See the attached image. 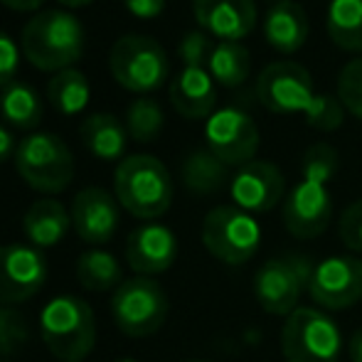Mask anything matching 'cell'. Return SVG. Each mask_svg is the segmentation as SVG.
Wrapping results in <instances>:
<instances>
[{"label":"cell","mask_w":362,"mask_h":362,"mask_svg":"<svg viewBox=\"0 0 362 362\" xmlns=\"http://www.w3.org/2000/svg\"><path fill=\"white\" fill-rule=\"evenodd\" d=\"M47 101L62 116H76L86 111L91 101V86L86 74L76 67L57 72L47 81Z\"/></svg>","instance_id":"obj_26"},{"label":"cell","mask_w":362,"mask_h":362,"mask_svg":"<svg viewBox=\"0 0 362 362\" xmlns=\"http://www.w3.org/2000/svg\"><path fill=\"white\" fill-rule=\"evenodd\" d=\"M47 281V259L33 244L0 247V305L33 298Z\"/></svg>","instance_id":"obj_14"},{"label":"cell","mask_w":362,"mask_h":362,"mask_svg":"<svg viewBox=\"0 0 362 362\" xmlns=\"http://www.w3.org/2000/svg\"><path fill=\"white\" fill-rule=\"evenodd\" d=\"M20 54L23 49L15 45V40L0 30V89L15 81V74L20 69Z\"/></svg>","instance_id":"obj_35"},{"label":"cell","mask_w":362,"mask_h":362,"mask_svg":"<svg viewBox=\"0 0 362 362\" xmlns=\"http://www.w3.org/2000/svg\"><path fill=\"white\" fill-rule=\"evenodd\" d=\"M59 5H62L64 10H76V8H86V5H91L94 0H57Z\"/></svg>","instance_id":"obj_40"},{"label":"cell","mask_w":362,"mask_h":362,"mask_svg":"<svg viewBox=\"0 0 362 362\" xmlns=\"http://www.w3.org/2000/svg\"><path fill=\"white\" fill-rule=\"evenodd\" d=\"M76 279L86 291H96V293H104V291L119 288L124 284V274H121L119 259L111 252L104 249H89L79 257L76 262Z\"/></svg>","instance_id":"obj_27"},{"label":"cell","mask_w":362,"mask_h":362,"mask_svg":"<svg viewBox=\"0 0 362 362\" xmlns=\"http://www.w3.org/2000/svg\"><path fill=\"white\" fill-rule=\"evenodd\" d=\"M111 315L121 333L131 338H148L165 323L168 296L151 276H134L114 291Z\"/></svg>","instance_id":"obj_10"},{"label":"cell","mask_w":362,"mask_h":362,"mask_svg":"<svg viewBox=\"0 0 362 362\" xmlns=\"http://www.w3.org/2000/svg\"><path fill=\"white\" fill-rule=\"evenodd\" d=\"M40 333L59 362H81L96 345L94 310L76 296H57L40 313Z\"/></svg>","instance_id":"obj_4"},{"label":"cell","mask_w":362,"mask_h":362,"mask_svg":"<svg viewBox=\"0 0 362 362\" xmlns=\"http://www.w3.org/2000/svg\"><path fill=\"white\" fill-rule=\"evenodd\" d=\"M202 244L227 267H242L262 244V227L254 215L234 205H219L210 210L202 222Z\"/></svg>","instance_id":"obj_8"},{"label":"cell","mask_w":362,"mask_h":362,"mask_svg":"<svg viewBox=\"0 0 362 362\" xmlns=\"http://www.w3.org/2000/svg\"><path fill=\"white\" fill-rule=\"evenodd\" d=\"M116 362H139V360H134V358H121V360H116Z\"/></svg>","instance_id":"obj_41"},{"label":"cell","mask_w":362,"mask_h":362,"mask_svg":"<svg viewBox=\"0 0 362 362\" xmlns=\"http://www.w3.org/2000/svg\"><path fill=\"white\" fill-rule=\"evenodd\" d=\"M343 119H345V106L340 104V99L333 94H318L313 106H310V111L305 114L308 126H313V129H318V131L340 129Z\"/></svg>","instance_id":"obj_31"},{"label":"cell","mask_w":362,"mask_h":362,"mask_svg":"<svg viewBox=\"0 0 362 362\" xmlns=\"http://www.w3.org/2000/svg\"><path fill=\"white\" fill-rule=\"evenodd\" d=\"M109 72L131 94H151L165 84L170 59L160 42L146 35H124L109 52Z\"/></svg>","instance_id":"obj_6"},{"label":"cell","mask_w":362,"mask_h":362,"mask_svg":"<svg viewBox=\"0 0 362 362\" xmlns=\"http://www.w3.org/2000/svg\"><path fill=\"white\" fill-rule=\"evenodd\" d=\"M72 229V215L69 210L54 197L35 200L23 217V232L28 242L37 249L57 247L67 232Z\"/></svg>","instance_id":"obj_21"},{"label":"cell","mask_w":362,"mask_h":362,"mask_svg":"<svg viewBox=\"0 0 362 362\" xmlns=\"http://www.w3.org/2000/svg\"><path fill=\"white\" fill-rule=\"evenodd\" d=\"M338 99L345 111L362 119V57L348 62L338 76Z\"/></svg>","instance_id":"obj_30"},{"label":"cell","mask_w":362,"mask_h":362,"mask_svg":"<svg viewBox=\"0 0 362 362\" xmlns=\"http://www.w3.org/2000/svg\"><path fill=\"white\" fill-rule=\"evenodd\" d=\"M340 168V156L333 146L315 144L305 151L300 180L284 200V224L296 239H315L333 219L330 180Z\"/></svg>","instance_id":"obj_1"},{"label":"cell","mask_w":362,"mask_h":362,"mask_svg":"<svg viewBox=\"0 0 362 362\" xmlns=\"http://www.w3.org/2000/svg\"><path fill=\"white\" fill-rule=\"evenodd\" d=\"M190 362H205V360H190Z\"/></svg>","instance_id":"obj_43"},{"label":"cell","mask_w":362,"mask_h":362,"mask_svg":"<svg viewBox=\"0 0 362 362\" xmlns=\"http://www.w3.org/2000/svg\"><path fill=\"white\" fill-rule=\"evenodd\" d=\"M229 195L234 200V207L249 215H262V212H272L284 200L286 180L274 163L252 160L234 173V177L229 180Z\"/></svg>","instance_id":"obj_15"},{"label":"cell","mask_w":362,"mask_h":362,"mask_svg":"<svg viewBox=\"0 0 362 362\" xmlns=\"http://www.w3.org/2000/svg\"><path fill=\"white\" fill-rule=\"evenodd\" d=\"M0 116L10 129L35 131L42 121V101L33 86L15 79L0 89Z\"/></svg>","instance_id":"obj_23"},{"label":"cell","mask_w":362,"mask_h":362,"mask_svg":"<svg viewBox=\"0 0 362 362\" xmlns=\"http://www.w3.org/2000/svg\"><path fill=\"white\" fill-rule=\"evenodd\" d=\"M18 175L33 190L45 195H57L67 190L74 177V156L59 136L47 131L28 134L15 151Z\"/></svg>","instance_id":"obj_5"},{"label":"cell","mask_w":362,"mask_h":362,"mask_svg":"<svg viewBox=\"0 0 362 362\" xmlns=\"http://www.w3.org/2000/svg\"><path fill=\"white\" fill-rule=\"evenodd\" d=\"M177 239L170 227L146 222L126 239V262L139 276H156L175 264Z\"/></svg>","instance_id":"obj_18"},{"label":"cell","mask_w":362,"mask_h":362,"mask_svg":"<svg viewBox=\"0 0 362 362\" xmlns=\"http://www.w3.org/2000/svg\"><path fill=\"white\" fill-rule=\"evenodd\" d=\"M205 144L224 165H247L259 151V131L242 109H219L205 124Z\"/></svg>","instance_id":"obj_12"},{"label":"cell","mask_w":362,"mask_h":362,"mask_svg":"<svg viewBox=\"0 0 362 362\" xmlns=\"http://www.w3.org/2000/svg\"><path fill=\"white\" fill-rule=\"evenodd\" d=\"M0 362H8V360H0Z\"/></svg>","instance_id":"obj_44"},{"label":"cell","mask_w":362,"mask_h":362,"mask_svg":"<svg viewBox=\"0 0 362 362\" xmlns=\"http://www.w3.org/2000/svg\"><path fill=\"white\" fill-rule=\"evenodd\" d=\"M170 104L182 119L202 121L215 114L217 89L207 69L182 67L170 84Z\"/></svg>","instance_id":"obj_19"},{"label":"cell","mask_w":362,"mask_h":362,"mask_svg":"<svg viewBox=\"0 0 362 362\" xmlns=\"http://www.w3.org/2000/svg\"><path fill=\"white\" fill-rule=\"evenodd\" d=\"M81 144L99 160H124L129 146V131L114 114H89L79 129Z\"/></svg>","instance_id":"obj_22"},{"label":"cell","mask_w":362,"mask_h":362,"mask_svg":"<svg viewBox=\"0 0 362 362\" xmlns=\"http://www.w3.org/2000/svg\"><path fill=\"white\" fill-rule=\"evenodd\" d=\"M5 8L15 10V13H37L45 5V0H0Z\"/></svg>","instance_id":"obj_38"},{"label":"cell","mask_w":362,"mask_h":362,"mask_svg":"<svg viewBox=\"0 0 362 362\" xmlns=\"http://www.w3.org/2000/svg\"><path fill=\"white\" fill-rule=\"evenodd\" d=\"M325 30L335 47L362 52V0H330Z\"/></svg>","instance_id":"obj_24"},{"label":"cell","mask_w":362,"mask_h":362,"mask_svg":"<svg viewBox=\"0 0 362 362\" xmlns=\"http://www.w3.org/2000/svg\"><path fill=\"white\" fill-rule=\"evenodd\" d=\"M114 195L129 215L158 219L173 205V177L158 158L146 153L126 156L116 165Z\"/></svg>","instance_id":"obj_3"},{"label":"cell","mask_w":362,"mask_h":362,"mask_svg":"<svg viewBox=\"0 0 362 362\" xmlns=\"http://www.w3.org/2000/svg\"><path fill=\"white\" fill-rule=\"evenodd\" d=\"M308 296L318 308L345 310L362 298V259L328 257L313 267Z\"/></svg>","instance_id":"obj_13"},{"label":"cell","mask_w":362,"mask_h":362,"mask_svg":"<svg viewBox=\"0 0 362 362\" xmlns=\"http://www.w3.org/2000/svg\"><path fill=\"white\" fill-rule=\"evenodd\" d=\"M28 340V328L23 318L10 305H0V355H13Z\"/></svg>","instance_id":"obj_33"},{"label":"cell","mask_w":362,"mask_h":362,"mask_svg":"<svg viewBox=\"0 0 362 362\" xmlns=\"http://www.w3.org/2000/svg\"><path fill=\"white\" fill-rule=\"evenodd\" d=\"M313 267L308 257L284 254L262 264L254 276V296L257 303L272 315H288L300 308L298 300L303 291H308Z\"/></svg>","instance_id":"obj_9"},{"label":"cell","mask_w":362,"mask_h":362,"mask_svg":"<svg viewBox=\"0 0 362 362\" xmlns=\"http://www.w3.org/2000/svg\"><path fill=\"white\" fill-rule=\"evenodd\" d=\"M15 151H18V144H15V136L10 134V129L0 126V163H5L8 158H13V156H15Z\"/></svg>","instance_id":"obj_37"},{"label":"cell","mask_w":362,"mask_h":362,"mask_svg":"<svg viewBox=\"0 0 362 362\" xmlns=\"http://www.w3.org/2000/svg\"><path fill=\"white\" fill-rule=\"evenodd\" d=\"M229 180V165L207 148L192 151L182 163V182L190 192L195 195H212V192L222 190Z\"/></svg>","instance_id":"obj_25"},{"label":"cell","mask_w":362,"mask_h":362,"mask_svg":"<svg viewBox=\"0 0 362 362\" xmlns=\"http://www.w3.org/2000/svg\"><path fill=\"white\" fill-rule=\"evenodd\" d=\"M165 126V116L156 99L139 96L126 109V131L136 144H153Z\"/></svg>","instance_id":"obj_29"},{"label":"cell","mask_w":362,"mask_h":362,"mask_svg":"<svg viewBox=\"0 0 362 362\" xmlns=\"http://www.w3.org/2000/svg\"><path fill=\"white\" fill-rule=\"evenodd\" d=\"M207 72L224 89H237L247 81L252 72V57L242 42H219L215 45L207 62Z\"/></svg>","instance_id":"obj_28"},{"label":"cell","mask_w":362,"mask_h":362,"mask_svg":"<svg viewBox=\"0 0 362 362\" xmlns=\"http://www.w3.org/2000/svg\"><path fill=\"white\" fill-rule=\"evenodd\" d=\"M313 76L298 62H274L257 76V99L272 114H308L315 101Z\"/></svg>","instance_id":"obj_11"},{"label":"cell","mask_w":362,"mask_h":362,"mask_svg":"<svg viewBox=\"0 0 362 362\" xmlns=\"http://www.w3.org/2000/svg\"><path fill=\"white\" fill-rule=\"evenodd\" d=\"M343 333L320 308L300 305L284 320L281 355L286 362H338Z\"/></svg>","instance_id":"obj_7"},{"label":"cell","mask_w":362,"mask_h":362,"mask_svg":"<svg viewBox=\"0 0 362 362\" xmlns=\"http://www.w3.org/2000/svg\"><path fill=\"white\" fill-rule=\"evenodd\" d=\"M192 15L219 42H242L257 28V0H192Z\"/></svg>","instance_id":"obj_17"},{"label":"cell","mask_w":362,"mask_h":362,"mask_svg":"<svg viewBox=\"0 0 362 362\" xmlns=\"http://www.w3.org/2000/svg\"><path fill=\"white\" fill-rule=\"evenodd\" d=\"M340 242L350 252H362V200H355L353 205L345 207L338 224Z\"/></svg>","instance_id":"obj_34"},{"label":"cell","mask_w":362,"mask_h":362,"mask_svg":"<svg viewBox=\"0 0 362 362\" xmlns=\"http://www.w3.org/2000/svg\"><path fill=\"white\" fill-rule=\"evenodd\" d=\"M124 5L139 20H156L165 10V0H124Z\"/></svg>","instance_id":"obj_36"},{"label":"cell","mask_w":362,"mask_h":362,"mask_svg":"<svg viewBox=\"0 0 362 362\" xmlns=\"http://www.w3.org/2000/svg\"><path fill=\"white\" fill-rule=\"evenodd\" d=\"M264 37L276 52L293 54L305 45L310 33L308 15L296 0H281V3L272 5L269 13L264 15Z\"/></svg>","instance_id":"obj_20"},{"label":"cell","mask_w":362,"mask_h":362,"mask_svg":"<svg viewBox=\"0 0 362 362\" xmlns=\"http://www.w3.org/2000/svg\"><path fill=\"white\" fill-rule=\"evenodd\" d=\"M350 360L362 362V330H358L350 340Z\"/></svg>","instance_id":"obj_39"},{"label":"cell","mask_w":362,"mask_h":362,"mask_svg":"<svg viewBox=\"0 0 362 362\" xmlns=\"http://www.w3.org/2000/svg\"><path fill=\"white\" fill-rule=\"evenodd\" d=\"M215 49V45L210 42V35L202 33V30H192L177 45V54H180L182 67H200L207 69L210 62V54Z\"/></svg>","instance_id":"obj_32"},{"label":"cell","mask_w":362,"mask_h":362,"mask_svg":"<svg viewBox=\"0 0 362 362\" xmlns=\"http://www.w3.org/2000/svg\"><path fill=\"white\" fill-rule=\"evenodd\" d=\"M23 57L40 72L72 69L84 54V25L72 10H40L20 33Z\"/></svg>","instance_id":"obj_2"},{"label":"cell","mask_w":362,"mask_h":362,"mask_svg":"<svg viewBox=\"0 0 362 362\" xmlns=\"http://www.w3.org/2000/svg\"><path fill=\"white\" fill-rule=\"evenodd\" d=\"M72 227L76 237L89 247H104L114 239L121 222V205L116 195L104 187H84L74 195L72 207Z\"/></svg>","instance_id":"obj_16"},{"label":"cell","mask_w":362,"mask_h":362,"mask_svg":"<svg viewBox=\"0 0 362 362\" xmlns=\"http://www.w3.org/2000/svg\"><path fill=\"white\" fill-rule=\"evenodd\" d=\"M262 3H274V5H276V3H281V0H262Z\"/></svg>","instance_id":"obj_42"}]
</instances>
